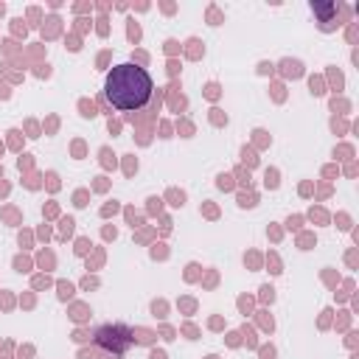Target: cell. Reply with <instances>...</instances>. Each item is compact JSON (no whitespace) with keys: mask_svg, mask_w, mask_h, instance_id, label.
Returning a JSON list of instances; mask_svg holds the SVG:
<instances>
[{"mask_svg":"<svg viewBox=\"0 0 359 359\" xmlns=\"http://www.w3.org/2000/svg\"><path fill=\"white\" fill-rule=\"evenodd\" d=\"M104 93L115 109H140L151 95V76L135 62H121L107 73Z\"/></svg>","mask_w":359,"mask_h":359,"instance_id":"obj_1","label":"cell"},{"mask_svg":"<svg viewBox=\"0 0 359 359\" xmlns=\"http://www.w3.org/2000/svg\"><path fill=\"white\" fill-rule=\"evenodd\" d=\"M95 339H98V345L109 348L112 353H123L129 348V342H132V331L126 325H121V323H115V325L107 323V325H101L95 331Z\"/></svg>","mask_w":359,"mask_h":359,"instance_id":"obj_2","label":"cell"}]
</instances>
